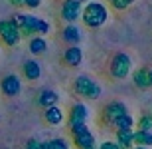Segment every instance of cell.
Segmentation results:
<instances>
[{
	"mask_svg": "<svg viewBox=\"0 0 152 149\" xmlns=\"http://www.w3.org/2000/svg\"><path fill=\"white\" fill-rule=\"evenodd\" d=\"M109 20V10L103 2H89V4L83 6L81 10V22L87 26V28H101L103 24Z\"/></svg>",
	"mask_w": 152,
	"mask_h": 149,
	"instance_id": "6da1fadb",
	"label": "cell"
},
{
	"mask_svg": "<svg viewBox=\"0 0 152 149\" xmlns=\"http://www.w3.org/2000/svg\"><path fill=\"white\" fill-rule=\"evenodd\" d=\"M73 90H75L77 96L87 98V99H99L101 98V86H99V82H95L89 76H77L75 82H73Z\"/></svg>",
	"mask_w": 152,
	"mask_h": 149,
	"instance_id": "7a4b0ae2",
	"label": "cell"
},
{
	"mask_svg": "<svg viewBox=\"0 0 152 149\" xmlns=\"http://www.w3.org/2000/svg\"><path fill=\"white\" fill-rule=\"evenodd\" d=\"M69 131H71V137H73V143H75L77 149H97L95 135L91 133V129L85 125V123L71 125Z\"/></svg>",
	"mask_w": 152,
	"mask_h": 149,
	"instance_id": "3957f363",
	"label": "cell"
},
{
	"mask_svg": "<svg viewBox=\"0 0 152 149\" xmlns=\"http://www.w3.org/2000/svg\"><path fill=\"white\" fill-rule=\"evenodd\" d=\"M130 70H132V60H130L129 54H124V52L115 54L113 60H111V66H109L111 76L117 78V80H124L130 74Z\"/></svg>",
	"mask_w": 152,
	"mask_h": 149,
	"instance_id": "277c9868",
	"label": "cell"
},
{
	"mask_svg": "<svg viewBox=\"0 0 152 149\" xmlns=\"http://www.w3.org/2000/svg\"><path fill=\"white\" fill-rule=\"evenodd\" d=\"M0 40L10 48L20 44L22 36H20V32H18V28L14 26L12 20H0Z\"/></svg>",
	"mask_w": 152,
	"mask_h": 149,
	"instance_id": "5b68a950",
	"label": "cell"
},
{
	"mask_svg": "<svg viewBox=\"0 0 152 149\" xmlns=\"http://www.w3.org/2000/svg\"><path fill=\"white\" fill-rule=\"evenodd\" d=\"M126 113H129V107H126L123 102H111L103 107L101 115H103V121H105V123L113 125L118 117H123V115H126Z\"/></svg>",
	"mask_w": 152,
	"mask_h": 149,
	"instance_id": "8992f818",
	"label": "cell"
},
{
	"mask_svg": "<svg viewBox=\"0 0 152 149\" xmlns=\"http://www.w3.org/2000/svg\"><path fill=\"white\" fill-rule=\"evenodd\" d=\"M81 10H83V4L81 2H77V0H63L59 14H61V18L65 22L73 24L81 18Z\"/></svg>",
	"mask_w": 152,
	"mask_h": 149,
	"instance_id": "52a82bcc",
	"label": "cell"
},
{
	"mask_svg": "<svg viewBox=\"0 0 152 149\" xmlns=\"http://www.w3.org/2000/svg\"><path fill=\"white\" fill-rule=\"evenodd\" d=\"M0 90H2V93L8 96V98H16L18 93L22 92V82H20V78H18L16 74H8L0 82Z\"/></svg>",
	"mask_w": 152,
	"mask_h": 149,
	"instance_id": "ba28073f",
	"label": "cell"
},
{
	"mask_svg": "<svg viewBox=\"0 0 152 149\" xmlns=\"http://www.w3.org/2000/svg\"><path fill=\"white\" fill-rule=\"evenodd\" d=\"M24 20H26V28L30 34H50L51 26L44 18L34 16V14H24Z\"/></svg>",
	"mask_w": 152,
	"mask_h": 149,
	"instance_id": "9c48e42d",
	"label": "cell"
},
{
	"mask_svg": "<svg viewBox=\"0 0 152 149\" xmlns=\"http://www.w3.org/2000/svg\"><path fill=\"white\" fill-rule=\"evenodd\" d=\"M89 117V109L85 103H73L71 109L67 113V121H69V127L71 125H79V123H85Z\"/></svg>",
	"mask_w": 152,
	"mask_h": 149,
	"instance_id": "30bf717a",
	"label": "cell"
},
{
	"mask_svg": "<svg viewBox=\"0 0 152 149\" xmlns=\"http://www.w3.org/2000/svg\"><path fill=\"white\" fill-rule=\"evenodd\" d=\"M83 62V50L79 46H69L67 50L63 52V64L69 68H77Z\"/></svg>",
	"mask_w": 152,
	"mask_h": 149,
	"instance_id": "8fae6325",
	"label": "cell"
},
{
	"mask_svg": "<svg viewBox=\"0 0 152 149\" xmlns=\"http://www.w3.org/2000/svg\"><path fill=\"white\" fill-rule=\"evenodd\" d=\"M61 38H63V42H67L71 46H77L79 42H81V38H83V32H81V28L75 26V24H67L61 32Z\"/></svg>",
	"mask_w": 152,
	"mask_h": 149,
	"instance_id": "7c38bea8",
	"label": "cell"
},
{
	"mask_svg": "<svg viewBox=\"0 0 152 149\" xmlns=\"http://www.w3.org/2000/svg\"><path fill=\"white\" fill-rule=\"evenodd\" d=\"M115 143H117L121 149H132L134 147V129H123V131H117Z\"/></svg>",
	"mask_w": 152,
	"mask_h": 149,
	"instance_id": "4fadbf2b",
	"label": "cell"
},
{
	"mask_svg": "<svg viewBox=\"0 0 152 149\" xmlns=\"http://www.w3.org/2000/svg\"><path fill=\"white\" fill-rule=\"evenodd\" d=\"M22 70H24V78L30 80V82H36V80L42 78V66H39L36 60H28V62H24Z\"/></svg>",
	"mask_w": 152,
	"mask_h": 149,
	"instance_id": "5bb4252c",
	"label": "cell"
},
{
	"mask_svg": "<svg viewBox=\"0 0 152 149\" xmlns=\"http://www.w3.org/2000/svg\"><path fill=\"white\" fill-rule=\"evenodd\" d=\"M57 102H59V96L53 90H42L38 96V105H42L44 109L51 107V105H57Z\"/></svg>",
	"mask_w": 152,
	"mask_h": 149,
	"instance_id": "9a60e30c",
	"label": "cell"
},
{
	"mask_svg": "<svg viewBox=\"0 0 152 149\" xmlns=\"http://www.w3.org/2000/svg\"><path fill=\"white\" fill-rule=\"evenodd\" d=\"M44 117L45 121L50 123V125H59V123H63V109L61 107H57V105H51V107H48L44 111Z\"/></svg>",
	"mask_w": 152,
	"mask_h": 149,
	"instance_id": "2e32d148",
	"label": "cell"
},
{
	"mask_svg": "<svg viewBox=\"0 0 152 149\" xmlns=\"http://www.w3.org/2000/svg\"><path fill=\"white\" fill-rule=\"evenodd\" d=\"M28 50L30 54H34V56H39V54H44L48 50V40H45L44 36H32L28 42Z\"/></svg>",
	"mask_w": 152,
	"mask_h": 149,
	"instance_id": "e0dca14e",
	"label": "cell"
},
{
	"mask_svg": "<svg viewBox=\"0 0 152 149\" xmlns=\"http://www.w3.org/2000/svg\"><path fill=\"white\" fill-rule=\"evenodd\" d=\"M132 82H134V86L138 90H146L150 87V82H148V68H138L132 74Z\"/></svg>",
	"mask_w": 152,
	"mask_h": 149,
	"instance_id": "ac0fdd59",
	"label": "cell"
},
{
	"mask_svg": "<svg viewBox=\"0 0 152 149\" xmlns=\"http://www.w3.org/2000/svg\"><path fill=\"white\" fill-rule=\"evenodd\" d=\"M134 145H140V147H152V131H134Z\"/></svg>",
	"mask_w": 152,
	"mask_h": 149,
	"instance_id": "d6986e66",
	"label": "cell"
},
{
	"mask_svg": "<svg viewBox=\"0 0 152 149\" xmlns=\"http://www.w3.org/2000/svg\"><path fill=\"white\" fill-rule=\"evenodd\" d=\"M113 127H115V131L132 129V127H134V119H132V115H130V113H126V115H123V117H118V119L113 123Z\"/></svg>",
	"mask_w": 152,
	"mask_h": 149,
	"instance_id": "ffe728a7",
	"label": "cell"
},
{
	"mask_svg": "<svg viewBox=\"0 0 152 149\" xmlns=\"http://www.w3.org/2000/svg\"><path fill=\"white\" fill-rule=\"evenodd\" d=\"M42 147L44 149H69V143H67V139L56 137V139H50V141L42 143Z\"/></svg>",
	"mask_w": 152,
	"mask_h": 149,
	"instance_id": "44dd1931",
	"label": "cell"
},
{
	"mask_svg": "<svg viewBox=\"0 0 152 149\" xmlns=\"http://www.w3.org/2000/svg\"><path fill=\"white\" fill-rule=\"evenodd\" d=\"M138 131H152V115L150 113H142L136 121Z\"/></svg>",
	"mask_w": 152,
	"mask_h": 149,
	"instance_id": "7402d4cb",
	"label": "cell"
},
{
	"mask_svg": "<svg viewBox=\"0 0 152 149\" xmlns=\"http://www.w3.org/2000/svg\"><path fill=\"white\" fill-rule=\"evenodd\" d=\"M109 2H111V6H113L115 10L121 12V10H126V8H129L134 0H109Z\"/></svg>",
	"mask_w": 152,
	"mask_h": 149,
	"instance_id": "603a6c76",
	"label": "cell"
},
{
	"mask_svg": "<svg viewBox=\"0 0 152 149\" xmlns=\"http://www.w3.org/2000/svg\"><path fill=\"white\" fill-rule=\"evenodd\" d=\"M26 149H44V147H42V141H38V139H28Z\"/></svg>",
	"mask_w": 152,
	"mask_h": 149,
	"instance_id": "cb8c5ba5",
	"label": "cell"
},
{
	"mask_svg": "<svg viewBox=\"0 0 152 149\" xmlns=\"http://www.w3.org/2000/svg\"><path fill=\"white\" fill-rule=\"evenodd\" d=\"M42 2H44V0H26V2H24V6H28L30 10H36V8H39V6H42Z\"/></svg>",
	"mask_w": 152,
	"mask_h": 149,
	"instance_id": "d4e9b609",
	"label": "cell"
},
{
	"mask_svg": "<svg viewBox=\"0 0 152 149\" xmlns=\"http://www.w3.org/2000/svg\"><path fill=\"white\" fill-rule=\"evenodd\" d=\"M97 149H121L115 141H103L101 145H97Z\"/></svg>",
	"mask_w": 152,
	"mask_h": 149,
	"instance_id": "484cf974",
	"label": "cell"
},
{
	"mask_svg": "<svg viewBox=\"0 0 152 149\" xmlns=\"http://www.w3.org/2000/svg\"><path fill=\"white\" fill-rule=\"evenodd\" d=\"M24 2L26 0H10V4H14V6H24Z\"/></svg>",
	"mask_w": 152,
	"mask_h": 149,
	"instance_id": "4316f807",
	"label": "cell"
},
{
	"mask_svg": "<svg viewBox=\"0 0 152 149\" xmlns=\"http://www.w3.org/2000/svg\"><path fill=\"white\" fill-rule=\"evenodd\" d=\"M148 82H150V87H152V68L148 70Z\"/></svg>",
	"mask_w": 152,
	"mask_h": 149,
	"instance_id": "83f0119b",
	"label": "cell"
},
{
	"mask_svg": "<svg viewBox=\"0 0 152 149\" xmlns=\"http://www.w3.org/2000/svg\"><path fill=\"white\" fill-rule=\"evenodd\" d=\"M132 149H148V147H140V145H134Z\"/></svg>",
	"mask_w": 152,
	"mask_h": 149,
	"instance_id": "f1b7e54d",
	"label": "cell"
},
{
	"mask_svg": "<svg viewBox=\"0 0 152 149\" xmlns=\"http://www.w3.org/2000/svg\"><path fill=\"white\" fill-rule=\"evenodd\" d=\"M77 2H81V4H83V2H87V0H77Z\"/></svg>",
	"mask_w": 152,
	"mask_h": 149,
	"instance_id": "f546056e",
	"label": "cell"
},
{
	"mask_svg": "<svg viewBox=\"0 0 152 149\" xmlns=\"http://www.w3.org/2000/svg\"><path fill=\"white\" fill-rule=\"evenodd\" d=\"M150 115H152V109H150Z\"/></svg>",
	"mask_w": 152,
	"mask_h": 149,
	"instance_id": "4dcf8cb0",
	"label": "cell"
}]
</instances>
